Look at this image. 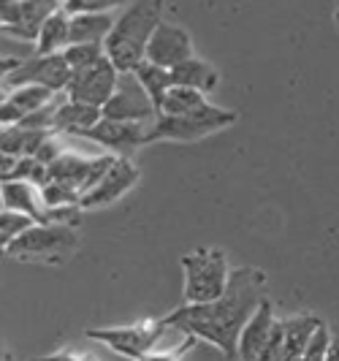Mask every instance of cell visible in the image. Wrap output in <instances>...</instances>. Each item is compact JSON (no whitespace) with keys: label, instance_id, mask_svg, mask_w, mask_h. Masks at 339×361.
<instances>
[{"label":"cell","instance_id":"cell-1","mask_svg":"<svg viewBox=\"0 0 339 361\" xmlns=\"http://www.w3.org/2000/svg\"><path fill=\"white\" fill-rule=\"evenodd\" d=\"M266 299V274L255 267L233 269L226 293L207 305H182L163 321L193 334L196 340L214 345L223 356L236 359L239 337L252 312Z\"/></svg>","mask_w":339,"mask_h":361},{"label":"cell","instance_id":"cell-2","mask_svg":"<svg viewBox=\"0 0 339 361\" xmlns=\"http://www.w3.org/2000/svg\"><path fill=\"white\" fill-rule=\"evenodd\" d=\"M163 6L166 0H133L114 19L104 49L120 73L136 71L147 60V47L163 22Z\"/></svg>","mask_w":339,"mask_h":361},{"label":"cell","instance_id":"cell-3","mask_svg":"<svg viewBox=\"0 0 339 361\" xmlns=\"http://www.w3.org/2000/svg\"><path fill=\"white\" fill-rule=\"evenodd\" d=\"M185 274V305H207L220 299L231 283L228 255L220 247H196L179 258Z\"/></svg>","mask_w":339,"mask_h":361},{"label":"cell","instance_id":"cell-4","mask_svg":"<svg viewBox=\"0 0 339 361\" xmlns=\"http://www.w3.org/2000/svg\"><path fill=\"white\" fill-rule=\"evenodd\" d=\"M236 120H239L236 111L214 106V104H207L198 111L179 114V117L158 114V120L147 130V145H155V142H198V139H207V136H214V133L231 128Z\"/></svg>","mask_w":339,"mask_h":361},{"label":"cell","instance_id":"cell-5","mask_svg":"<svg viewBox=\"0 0 339 361\" xmlns=\"http://www.w3.org/2000/svg\"><path fill=\"white\" fill-rule=\"evenodd\" d=\"M79 234L73 226H54V223H36L27 228L17 242L3 247L8 258L17 261H44V264H60L63 258L76 250Z\"/></svg>","mask_w":339,"mask_h":361},{"label":"cell","instance_id":"cell-6","mask_svg":"<svg viewBox=\"0 0 339 361\" xmlns=\"http://www.w3.org/2000/svg\"><path fill=\"white\" fill-rule=\"evenodd\" d=\"M60 0H0V25H3V38H11L19 44H33L41 27L54 11H60Z\"/></svg>","mask_w":339,"mask_h":361},{"label":"cell","instance_id":"cell-7","mask_svg":"<svg viewBox=\"0 0 339 361\" xmlns=\"http://www.w3.org/2000/svg\"><path fill=\"white\" fill-rule=\"evenodd\" d=\"M163 331H168L166 321H142L130 326H109V329H87V337L95 343L106 345L114 353L125 359L139 361L149 350H155L163 340Z\"/></svg>","mask_w":339,"mask_h":361},{"label":"cell","instance_id":"cell-8","mask_svg":"<svg viewBox=\"0 0 339 361\" xmlns=\"http://www.w3.org/2000/svg\"><path fill=\"white\" fill-rule=\"evenodd\" d=\"M114 161H117L114 155L82 158V155H73V152H63V155L49 166V180L47 182H57V185L68 188L73 196L79 199V204H82V199L101 182V177L106 174L109 166Z\"/></svg>","mask_w":339,"mask_h":361},{"label":"cell","instance_id":"cell-9","mask_svg":"<svg viewBox=\"0 0 339 361\" xmlns=\"http://www.w3.org/2000/svg\"><path fill=\"white\" fill-rule=\"evenodd\" d=\"M104 117L152 126V123L158 120V106H155V101L149 98V92L144 90L139 76L130 71V73H120L117 90H114V95L109 98V104L104 106Z\"/></svg>","mask_w":339,"mask_h":361},{"label":"cell","instance_id":"cell-10","mask_svg":"<svg viewBox=\"0 0 339 361\" xmlns=\"http://www.w3.org/2000/svg\"><path fill=\"white\" fill-rule=\"evenodd\" d=\"M71 66L66 60V54H33L27 57L17 71L3 76V87L14 90L22 85H41L54 92H66L71 82Z\"/></svg>","mask_w":339,"mask_h":361},{"label":"cell","instance_id":"cell-11","mask_svg":"<svg viewBox=\"0 0 339 361\" xmlns=\"http://www.w3.org/2000/svg\"><path fill=\"white\" fill-rule=\"evenodd\" d=\"M117 82H120V71L117 66L104 57L98 63H92L82 71L71 73V82L66 87V98L71 101H82V104H90V106L104 109L109 104V98L117 90Z\"/></svg>","mask_w":339,"mask_h":361},{"label":"cell","instance_id":"cell-12","mask_svg":"<svg viewBox=\"0 0 339 361\" xmlns=\"http://www.w3.org/2000/svg\"><path fill=\"white\" fill-rule=\"evenodd\" d=\"M147 123H125V120H109L104 117L98 126L79 133L82 139H90L95 145L106 147L111 152H117L120 158H130L139 147H147Z\"/></svg>","mask_w":339,"mask_h":361},{"label":"cell","instance_id":"cell-13","mask_svg":"<svg viewBox=\"0 0 339 361\" xmlns=\"http://www.w3.org/2000/svg\"><path fill=\"white\" fill-rule=\"evenodd\" d=\"M190 57H193V38H190V33L177 22H166L163 19L152 41H149V47H147V60L171 71V68H177L179 63L190 60Z\"/></svg>","mask_w":339,"mask_h":361},{"label":"cell","instance_id":"cell-14","mask_svg":"<svg viewBox=\"0 0 339 361\" xmlns=\"http://www.w3.org/2000/svg\"><path fill=\"white\" fill-rule=\"evenodd\" d=\"M139 182V169L130 163V158H120L109 166V171L101 177V182L82 199V209H101L114 201H120L125 193H130Z\"/></svg>","mask_w":339,"mask_h":361},{"label":"cell","instance_id":"cell-15","mask_svg":"<svg viewBox=\"0 0 339 361\" xmlns=\"http://www.w3.org/2000/svg\"><path fill=\"white\" fill-rule=\"evenodd\" d=\"M60 92L49 90V87H41V85H22L8 90V95L3 98V106H0V120L3 128L19 126L27 114H36L41 109H47L49 104L57 101Z\"/></svg>","mask_w":339,"mask_h":361},{"label":"cell","instance_id":"cell-16","mask_svg":"<svg viewBox=\"0 0 339 361\" xmlns=\"http://www.w3.org/2000/svg\"><path fill=\"white\" fill-rule=\"evenodd\" d=\"M280 318H274V305L269 302V296L261 302V307L252 312V318L247 321L242 337H239V353L236 359L242 361H255L261 356V350L266 348V343L274 334V326Z\"/></svg>","mask_w":339,"mask_h":361},{"label":"cell","instance_id":"cell-17","mask_svg":"<svg viewBox=\"0 0 339 361\" xmlns=\"http://www.w3.org/2000/svg\"><path fill=\"white\" fill-rule=\"evenodd\" d=\"M0 199H3V209L25 212L36 223L47 220V204L41 199V188H36L33 182H3Z\"/></svg>","mask_w":339,"mask_h":361},{"label":"cell","instance_id":"cell-18","mask_svg":"<svg viewBox=\"0 0 339 361\" xmlns=\"http://www.w3.org/2000/svg\"><path fill=\"white\" fill-rule=\"evenodd\" d=\"M101 120H104V109L66 98L57 104V111H54V130H66V133L79 136L92 126H98Z\"/></svg>","mask_w":339,"mask_h":361},{"label":"cell","instance_id":"cell-19","mask_svg":"<svg viewBox=\"0 0 339 361\" xmlns=\"http://www.w3.org/2000/svg\"><path fill=\"white\" fill-rule=\"evenodd\" d=\"M321 318L315 315H293V318H283V329H285V337H283V348H280V356L277 361H302L304 348L309 343L312 331L318 329Z\"/></svg>","mask_w":339,"mask_h":361},{"label":"cell","instance_id":"cell-20","mask_svg":"<svg viewBox=\"0 0 339 361\" xmlns=\"http://www.w3.org/2000/svg\"><path fill=\"white\" fill-rule=\"evenodd\" d=\"M171 82L177 87H193V90H201L209 95L220 85V73H217L212 63H207V60L193 54L190 60H185V63H179L177 68H171Z\"/></svg>","mask_w":339,"mask_h":361},{"label":"cell","instance_id":"cell-21","mask_svg":"<svg viewBox=\"0 0 339 361\" xmlns=\"http://www.w3.org/2000/svg\"><path fill=\"white\" fill-rule=\"evenodd\" d=\"M54 136V130H33V128H22V126H8L3 128V155H14V158H30L36 155L41 147L47 145Z\"/></svg>","mask_w":339,"mask_h":361},{"label":"cell","instance_id":"cell-22","mask_svg":"<svg viewBox=\"0 0 339 361\" xmlns=\"http://www.w3.org/2000/svg\"><path fill=\"white\" fill-rule=\"evenodd\" d=\"M68 47H71V14L66 8H60L41 27L36 41V54H63Z\"/></svg>","mask_w":339,"mask_h":361},{"label":"cell","instance_id":"cell-23","mask_svg":"<svg viewBox=\"0 0 339 361\" xmlns=\"http://www.w3.org/2000/svg\"><path fill=\"white\" fill-rule=\"evenodd\" d=\"M114 19L111 14H73L71 44H106Z\"/></svg>","mask_w":339,"mask_h":361},{"label":"cell","instance_id":"cell-24","mask_svg":"<svg viewBox=\"0 0 339 361\" xmlns=\"http://www.w3.org/2000/svg\"><path fill=\"white\" fill-rule=\"evenodd\" d=\"M136 76H139V82L144 85V90L149 92V98L155 101V106H158V114H161V106H163V98H166V92L174 87V82H171V71L168 68H163V66H155V63H149V60H144L142 66L136 68Z\"/></svg>","mask_w":339,"mask_h":361},{"label":"cell","instance_id":"cell-25","mask_svg":"<svg viewBox=\"0 0 339 361\" xmlns=\"http://www.w3.org/2000/svg\"><path fill=\"white\" fill-rule=\"evenodd\" d=\"M209 104L207 101V92L193 90V87H171L163 98L161 114H171V117H179V114H190V111H198Z\"/></svg>","mask_w":339,"mask_h":361},{"label":"cell","instance_id":"cell-26","mask_svg":"<svg viewBox=\"0 0 339 361\" xmlns=\"http://www.w3.org/2000/svg\"><path fill=\"white\" fill-rule=\"evenodd\" d=\"M36 220L25 212H17V209H3L0 212V242L3 247H8L11 242H17L19 236L25 234L27 228H33Z\"/></svg>","mask_w":339,"mask_h":361},{"label":"cell","instance_id":"cell-27","mask_svg":"<svg viewBox=\"0 0 339 361\" xmlns=\"http://www.w3.org/2000/svg\"><path fill=\"white\" fill-rule=\"evenodd\" d=\"M63 54H66L71 71H82V68H87L92 63L104 60L106 49H104V44H71Z\"/></svg>","mask_w":339,"mask_h":361},{"label":"cell","instance_id":"cell-28","mask_svg":"<svg viewBox=\"0 0 339 361\" xmlns=\"http://www.w3.org/2000/svg\"><path fill=\"white\" fill-rule=\"evenodd\" d=\"M331 340H334V331H331V329L321 321V324H318V329L312 331V337H309L307 348H304L302 361H326V356H328V348H331Z\"/></svg>","mask_w":339,"mask_h":361},{"label":"cell","instance_id":"cell-29","mask_svg":"<svg viewBox=\"0 0 339 361\" xmlns=\"http://www.w3.org/2000/svg\"><path fill=\"white\" fill-rule=\"evenodd\" d=\"M133 0H68L63 8L68 14H111L114 8H125Z\"/></svg>","mask_w":339,"mask_h":361},{"label":"cell","instance_id":"cell-30","mask_svg":"<svg viewBox=\"0 0 339 361\" xmlns=\"http://www.w3.org/2000/svg\"><path fill=\"white\" fill-rule=\"evenodd\" d=\"M196 345V337H187L182 345H174L171 350H149L147 356H142L139 361H182V356Z\"/></svg>","mask_w":339,"mask_h":361},{"label":"cell","instance_id":"cell-31","mask_svg":"<svg viewBox=\"0 0 339 361\" xmlns=\"http://www.w3.org/2000/svg\"><path fill=\"white\" fill-rule=\"evenodd\" d=\"M47 361H90V359L79 356V353H71V350H60V353H52V356H47Z\"/></svg>","mask_w":339,"mask_h":361},{"label":"cell","instance_id":"cell-32","mask_svg":"<svg viewBox=\"0 0 339 361\" xmlns=\"http://www.w3.org/2000/svg\"><path fill=\"white\" fill-rule=\"evenodd\" d=\"M326 361H339V334H334V340H331V348H328V356Z\"/></svg>","mask_w":339,"mask_h":361},{"label":"cell","instance_id":"cell-33","mask_svg":"<svg viewBox=\"0 0 339 361\" xmlns=\"http://www.w3.org/2000/svg\"><path fill=\"white\" fill-rule=\"evenodd\" d=\"M331 19H334V27L339 33V0H334V8H331Z\"/></svg>","mask_w":339,"mask_h":361},{"label":"cell","instance_id":"cell-34","mask_svg":"<svg viewBox=\"0 0 339 361\" xmlns=\"http://www.w3.org/2000/svg\"><path fill=\"white\" fill-rule=\"evenodd\" d=\"M30 361H47V359H30Z\"/></svg>","mask_w":339,"mask_h":361},{"label":"cell","instance_id":"cell-35","mask_svg":"<svg viewBox=\"0 0 339 361\" xmlns=\"http://www.w3.org/2000/svg\"><path fill=\"white\" fill-rule=\"evenodd\" d=\"M60 3H63V6H66V3H68V0H60Z\"/></svg>","mask_w":339,"mask_h":361}]
</instances>
